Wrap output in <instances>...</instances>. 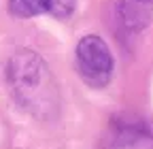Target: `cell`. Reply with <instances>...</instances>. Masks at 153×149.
<instances>
[{"instance_id":"3","label":"cell","mask_w":153,"mask_h":149,"mask_svg":"<svg viewBox=\"0 0 153 149\" xmlns=\"http://www.w3.org/2000/svg\"><path fill=\"white\" fill-rule=\"evenodd\" d=\"M117 13H119V22L123 24V28L132 32L143 30L151 22L153 0H119Z\"/></svg>"},{"instance_id":"4","label":"cell","mask_w":153,"mask_h":149,"mask_svg":"<svg viewBox=\"0 0 153 149\" xmlns=\"http://www.w3.org/2000/svg\"><path fill=\"white\" fill-rule=\"evenodd\" d=\"M9 11L15 17H34L49 13V0H9Z\"/></svg>"},{"instance_id":"2","label":"cell","mask_w":153,"mask_h":149,"mask_svg":"<svg viewBox=\"0 0 153 149\" xmlns=\"http://www.w3.org/2000/svg\"><path fill=\"white\" fill-rule=\"evenodd\" d=\"M76 72L89 87H106L113 79V53L104 39L98 34H87L76 43Z\"/></svg>"},{"instance_id":"5","label":"cell","mask_w":153,"mask_h":149,"mask_svg":"<svg viewBox=\"0 0 153 149\" xmlns=\"http://www.w3.org/2000/svg\"><path fill=\"white\" fill-rule=\"evenodd\" d=\"M74 2L76 0H49V13L57 19H66L74 11Z\"/></svg>"},{"instance_id":"1","label":"cell","mask_w":153,"mask_h":149,"mask_svg":"<svg viewBox=\"0 0 153 149\" xmlns=\"http://www.w3.org/2000/svg\"><path fill=\"white\" fill-rule=\"evenodd\" d=\"M7 79L15 100L32 115L45 117L57 107V89L45 60L32 49H19L7 64Z\"/></svg>"}]
</instances>
